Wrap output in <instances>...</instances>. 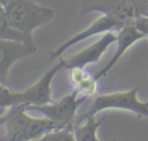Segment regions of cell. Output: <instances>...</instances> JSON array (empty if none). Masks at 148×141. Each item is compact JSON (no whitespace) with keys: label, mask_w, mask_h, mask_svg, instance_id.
<instances>
[{"label":"cell","mask_w":148,"mask_h":141,"mask_svg":"<svg viewBox=\"0 0 148 141\" xmlns=\"http://www.w3.org/2000/svg\"><path fill=\"white\" fill-rule=\"evenodd\" d=\"M66 126L68 125L47 117H30L25 105H15L1 111V141H34Z\"/></svg>","instance_id":"1"},{"label":"cell","mask_w":148,"mask_h":141,"mask_svg":"<svg viewBox=\"0 0 148 141\" xmlns=\"http://www.w3.org/2000/svg\"><path fill=\"white\" fill-rule=\"evenodd\" d=\"M61 69H65V59L62 58H60L59 62L56 64L51 69H49L35 84H32L23 91H16L10 89L6 84H1V111L15 105H45L56 102L52 98L51 86L53 77Z\"/></svg>","instance_id":"2"},{"label":"cell","mask_w":148,"mask_h":141,"mask_svg":"<svg viewBox=\"0 0 148 141\" xmlns=\"http://www.w3.org/2000/svg\"><path fill=\"white\" fill-rule=\"evenodd\" d=\"M2 8L5 9L8 22L23 32L32 43H36L34 31L56 17V10L53 8L43 6L36 0H14Z\"/></svg>","instance_id":"3"},{"label":"cell","mask_w":148,"mask_h":141,"mask_svg":"<svg viewBox=\"0 0 148 141\" xmlns=\"http://www.w3.org/2000/svg\"><path fill=\"white\" fill-rule=\"evenodd\" d=\"M79 2L81 15L98 12L112 16L125 25L148 15V0H79Z\"/></svg>","instance_id":"4"},{"label":"cell","mask_w":148,"mask_h":141,"mask_svg":"<svg viewBox=\"0 0 148 141\" xmlns=\"http://www.w3.org/2000/svg\"><path fill=\"white\" fill-rule=\"evenodd\" d=\"M139 88L128 91H116L98 95L84 116H96L105 109H121L134 112L138 116L148 117V102L143 103L138 98Z\"/></svg>","instance_id":"5"},{"label":"cell","mask_w":148,"mask_h":141,"mask_svg":"<svg viewBox=\"0 0 148 141\" xmlns=\"http://www.w3.org/2000/svg\"><path fill=\"white\" fill-rule=\"evenodd\" d=\"M84 98L86 97L81 95L80 90L75 89L74 91L64 96L61 99L57 102L45 105H30L27 106V109L39 112L52 120L64 123L66 125H73L76 111L81 103L84 101Z\"/></svg>","instance_id":"6"},{"label":"cell","mask_w":148,"mask_h":141,"mask_svg":"<svg viewBox=\"0 0 148 141\" xmlns=\"http://www.w3.org/2000/svg\"><path fill=\"white\" fill-rule=\"evenodd\" d=\"M124 27H126L124 23L119 22L118 20L113 18L110 15H105L103 14L101 17H98L97 20H95L88 28H86L83 31L74 35L73 37H71L68 40H66L64 44H61L57 50H54L53 52H51V59L54 58H60L62 55V53L68 50L71 46H73L74 44L87 39L90 36H95L98 34H105L109 31H116V30H120Z\"/></svg>","instance_id":"7"},{"label":"cell","mask_w":148,"mask_h":141,"mask_svg":"<svg viewBox=\"0 0 148 141\" xmlns=\"http://www.w3.org/2000/svg\"><path fill=\"white\" fill-rule=\"evenodd\" d=\"M118 35L114 31H109L103 34V36L96 40L94 44L87 46L86 49L79 51L74 55H72L68 59H65V69H69L73 67H86L89 64L97 62L101 57L104 54V52L108 50V47L117 42Z\"/></svg>","instance_id":"8"},{"label":"cell","mask_w":148,"mask_h":141,"mask_svg":"<svg viewBox=\"0 0 148 141\" xmlns=\"http://www.w3.org/2000/svg\"><path fill=\"white\" fill-rule=\"evenodd\" d=\"M0 81L1 84H6L12 66L17 60H21L35 53L37 49L25 43L0 39Z\"/></svg>","instance_id":"9"},{"label":"cell","mask_w":148,"mask_h":141,"mask_svg":"<svg viewBox=\"0 0 148 141\" xmlns=\"http://www.w3.org/2000/svg\"><path fill=\"white\" fill-rule=\"evenodd\" d=\"M145 37H146V35H145L143 32H141L134 24H128V25L124 27L123 29H120L119 32H118L116 51H114L112 58L110 59V61H109L101 70H98V72L94 75L95 80L98 81L99 79H102L103 76H105V75L114 67V65L119 61V59L124 55V53H125L134 43H136L138 40H140V39H142V38H145Z\"/></svg>","instance_id":"10"},{"label":"cell","mask_w":148,"mask_h":141,"mask_svg":"<svg viewBox=\"0 0 148 141\" xmlns=\"http://www.w3.org/2000/svg\"><path fill=\"white\" fill-rule=\"evenodd\" d=\"M84 123L82 120L74 124V134L76 138V141H105L99 140L97 138V129L103 124V121L106 119V117L96 120L95 116H83ZM108 141H118V140H108Z\"/></svg>","instance_id":"11"},{"label":"cell","mask_w":148,"mask_h":141,"mask_svg":"<svg viewBox=\"0 0 148 141\" xmlns=\"http://www.w3.org/2000/svg\"><path fill=\"white\" fill-rule=\"evenodd\" d=\"M0 39H6V40H14V42H21L29 44L30 46L37 49V44L32 43L23 32L14 28L7 20L5 9L1 7L0 9Z\"/></svg>","instance_id":"12"},{"label":"cell","mask_w":148,"mask_h":141,"mask_svg":"<svg viewBox=\"0 0 148 141\" xmlns=\"http://www.w3.org/2000/svg\"><path fill=\"white\" fill-rule=\"evenodd\" d=\"M12 1H14V0H0V5H1L2 7H5V6H7L8 3H10Z\"/></svg>","instance_id":"13"}]
</instances>
